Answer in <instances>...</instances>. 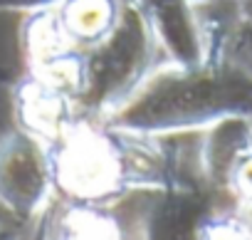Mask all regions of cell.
<instances>
[{
    "label": "cell",
    "instance_id": "cell-9",
    "mask_svg": "<svg viewBox=\"0 0 252 240\" xmlns=\"http://www.w3.org/2000/svg\"><path fill=\"white\" fill-rule=\"evenodd\" d=\"M193 3L198 5V3H210V0H193Z\"/></svg>",
    "mask_w": 252,
    "mask_h": 240
},
{
    "label": "cell",
    "instance_id": "cell-3",
    "mask_svg": "<svg viewBox=\"0 0 252 240\" xmlns=\"http://www.w3.org/2000/svg\"><path fill=\"white\" fill-rule=\"evenodd\" d=\"M55 191L50 146L25 129L0 137V208L20 220L45 213Z\"/></svg>",
    "mask_w": 252,
    "mask_h": 240
},
{
    "label": "cell",
    "instance_id": "cell-6",
    "mask_svg": "<svg viewBox=\"0 0 252 240\" xmlns=\"http://www.w3.org/2000/svg\"><path fill=\"white\" fill-rule=\"evenodd\" d=\"M227 191L240 198L242 208H252V149L235 164L227 181Z\"/></svg>",
    "mask_w": 252,
    "mask_h": 240
},
{
    "label": "cell",
    "instance_id": "cell-7",
    "mask_svg": "<svg viewBox=\"0 0 252 240\" xmlns=\"http://www.w3.org/2000/svg\"><path fill=\"white\" fill-rule=\"evenodd\" d=\"M64 0H0V10L5 13H37V10H47V8H57Z\"/></svg>",
    "mask_w": 252,
    "mask_h": 240
},
{
    "label": "cell",
    "instance_id": "cell-4",
    "mask_svg": "<svg viewBox=\"0 0 252 240\" xmlns=\"http://www.w3.org/2000/svg\"><path fill=\"white\" fill-rule=\"evenodd\" d=\"M163 55L176 65H200L205 60V37L193 0H134Z\"/></svg>",
    "mask_w": 252,
    "mask_h": 240
},
{
    "label": "cell",
    "instance_id": "cell-5",
    "mask_svg": "<svg viewBox=\"0 0 252 240\" xmlns=\"http://www.w3.org/2000/svg\"><path fill=\"white\" fill-rule=\"evenodd\" d=\"M119 8L121 0H64L52 13L64 40L79 52L111 30Z\"/></svg>",
    "mask_w": 252,
    "mask_h": 240
},
{
    "label": "cell",
    "instance_id": "cell-1",
    "mask_svg": "<svg viewBox=\"0 0 252 240\" xmlns=\"http://www.w3.org/2000/svg\"><path fill=\"white\" fill-rule=\"evenodd\" d=\"M227 116H252V65L213 55L200 65H158L101 127L124 134L205 129Z\"/></svg>",
    "mask_w": 252,
    "mask_h": 240
},
{
    "label": "cell",
    "instance_id": "cell-8",
    "mask_svg": "<svg viewBox=\"0 0 252 240\" xmlns=\"http://www.w3.org/2000/svg\"><path fill=\"white\" fill-rule=\"evenodd\" d=\"M237 10H240L245 25L252 30V0H237Z\"/></svg>",
    "mask_w": 252,
    "mask_h": 240
},
{
    "label": "cell",
    "instance_id": "cell-2",
    "mask_svg": "<svg viewBox=\"0 0 252 240\" xmlns=\"http://www.w3.org/2000/svg\"><path fill=\"white\" fill-rule=\"evenodd\" d=\"M163 62L168 60L136 3L121 0L111 30L79 50L74 109L101 122Z\"/></svg>",
    "mask_w": 252,
    "mask_h": 240
}]
</instances>
